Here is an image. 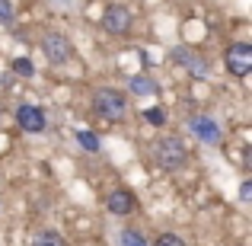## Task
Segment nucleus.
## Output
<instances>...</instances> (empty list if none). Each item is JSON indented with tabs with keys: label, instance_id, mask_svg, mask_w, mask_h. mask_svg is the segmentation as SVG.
Wrapping results in <instances>:
<instances>
[{
	"label": "nucleus",
	"instance_id": "nucleus-1",
	"mask_svg": "<svg viewBox=\"0 0 252 246\" xmlns=\"http://www.w3.org/2000/svg\"><path fill=\"white\" fill-rule=\"evenodd\" d=\"M93 109H96L102 118H109V122H122V118L128 115V99H125V93L105 86V90L93 93Z\"/></svg>",
	"mask_w": 252,
	"mask_h": 246
},
{
	"label": "nucleus",
	"instance_id": "nucleus-2",
	"mask_svg": "<svg viewBox=\"0 0 252 246\" xmlns=\"http://www.w3.org/2000/svg\"><path fill=\"white\" fill-rule=\"evenodd\" d=\"M154 160L163 170H179V166H185V160H189V150H185V144L179 138H160L154 144Z\"/></svg>",
	"mask_w": 252,
	"mask_h": 246
},
{
	"label": "nucleus",
	"instance_id": "nucleus-3",
	"mask_svg": "<svg viewBox=\"0 0 252 246\" xmlns=\"http://www.w3.org/2000/svg\"><path fill=\"white\" fill-rule=\"evenodd\" d=\"M42 51H45V58H48L51 64H58V68L74 58V45H70V38L64 35V32H45Z\"/></svg>",
	"mask_w": 252,
	"mask_h": 246
},
{
	"label": "nucleus",
	"instance_id": "nucleus-4",
	"mask_svg": "<svg viewBox=\"0 0 252 246\" xmlns=\"http://www.w3.org/2000/svg\"><path fill=\"white\" fill-rule=\"evenodd\" d=\"M223 64L233 77H246L252 70V45L249 42H233L223 51Z\"/></svg>",
	"mask_w": 252,
	"mask_h": 246
},
{
	"label": "nucleus",
	"instance_id": "nucleus-5",
	"mask_svg": "<svg viewBox=\"0 0 252 246\" xmlns=\"http://www.w3.org/2000/svg\"><path fill=\"white\" fill-rule=\"evenodd\" d=\"M131 23H134V16H131V10L125 3H109L102 13V29L109 32V35H125V32H131Z\"/></svg>",
	"mask_w": 252,
	"mask_h": 246
},
{
	"label": "nucleus",
	"instance_id": "nucleus-6",
	"mask_svg": "<svg viewBox=\"0 0 252 246\" xmlns=\"http://www.w3.org/2000/svg\"><path fill=\"white\" fill-rule=\"evenodd\" d=\"M189 128H191V135H195L201 144H211V147H217V144H220V135H223V131H220V125H217L211 115H191L189 118Z\"/></svg>",
	"mask_w": 252,
	"mask_h": 246
},
{
	"label": "nucleus",
	"instance_id": "nucleus-7",
	"mask_svg": "<svg viewBox=\"0 0 252 246\" xmlns=\"http://www.w3.org/2000/svg\"><path fill=\"white\" fill-rule=\"evenodd\" d=\"M16 122H19V128L29 131V135H42L45 125H48V118H45V109H38V105H19Z\"/></svg>",
	"mask_w": 252,
	"mask_h": 246
},
{
	"label": "nucleus",
	"instance_id": "nucleus-8",
	"mask_svg": "<svg viewBox=\"0 0 252 246\" xmlns=\"http://www.w3.org/2000/svg\"><path fill=\"white\" fill-rule=\"evenodd\" d=\"M169 58H172L176 64H182V68L189 70L191 77H208V61H204V58H198L191 48H172Z\"/></svg>",
	"mask_w": 252,
	"mask_h": 246
},
{
	"label": "nucleus",
	"instance_id": "nucleus-9",
	"mask_svg": "<svg viewBox=\"0 0 252 246\" xmlns=\"http://www.w3.org/2000/svg\"><path fill=\"white\" fill-rule=\"evenodd\" d=\"M105 211L115 214V217L131 214V211H134V195H131L128 189H112L109 198H105Z\"/></svg>",
	"mask_w": 252,
	"mask_h": 246
},
{
	"label": "nucleus",
	"instance_id": "nucleus-10",
	"mask_svg": "<svg viewBox=\"0 0 252 246\" xmlns=\"http://www.w3.org/2000/svg\"><path fill=\"white\" fill-rule=\"evenodd\" d=\"M128 86H131L134 96H154V93H157V80H154V77H147V74H134Z\"/></svg>",
	"mask_w": 252,
	"mask_h": 246
},
{
	"label": "nucleus",
	"instance_id": "nucleus-11",
	"mask_svg": "<svg viewBox=\"0 0 252 246\" xmlns=\"http://www.w3.org/2000/svg\"><path fill=\"white\" fill-rule=\"evenodd\" d=\"M32 246H64V237L58 230H42V234L32 240Z\"/></svg>",
	"mask_w": 252,
	"mask_h": 246
},
{
	"label": "nucleus",
	"instance_id": "nucleus-12",
	"mask_svg": "<svg viewBox=\"0 0 252 246\" xmlns=\"http://www.w3.org/2000/svg\"><path fill=\"white\" fill-rule=\"evenodd\" d=\"M118 243L122 246H147V237H144L141 230H122V234H118Z\"/></svg>",
	"mask_w": 252,
	"mask_h": 246
},
{
	"label": "nucleus",
	"instance_id": "nucleus-13",
	"mask_svg": "<svg viewBox=\"0 0 252 246\" xmlns=\"http://www.w3.org/2000/svg\"><path fill=\"white\" fill-rule=\"evenodd\" d=\"M77 141H80L83 147L90 150V154H96V150H99V138L93 135V131H86V128H83V131H77Z\"/></svg>",
	"mask_w": 252,
	"mask_h": 246
},
{
	"label": "nucleus",
	"instance_id": "nucleus-14",
	"mask_svg": "<svg viewBox=\"0 0 252 246\" xmlns=\"http://www.w3.org/2000/svg\"><path fill=\"white\" fill-rule=\"evenodd\" d=\"M13 70H16L19 77H32V74H35V68H32L29 58H16V61H13Z\"/></svg>",
	"mask_w": 252,
	"mask_h": 246
},
{
	"label": "nucleus",
	"instance_id": "nucleus-15",
	"mask_svg": "<svg viewBox=\"0 0 252 246\" xmlns=\"http://www.w3.org/2000/svg\"><path fill=\"white\" fill-rule=\"evenodd\" d=\"M13 19H16V10H13V3H10V0H0V23L10 26Z\"/></svg>",
	"mask_w": 252,
	"mask_h": 246
},
{
	"label": "nucleus",
	"instance_id": "nucleus-16",
	"mask_svg": "<svg viewBox=\"0 0 252 246\" xmlns=\"http://www.w3.org/2000/svg\"><path fill=\"white\" fill-rule=\"evenodd\" d=\"M144 118H147L150 125H157V128H160V125L166 122V112H163V109H144Z\"/></svg>",
	"mask_w": 252,
	"mask_h": 246
},
{
	"label": "nucleus",
	"instance_id": "nucleus-17",
	"mask_svg": "<svg viewBox=\"0 0 252 246\" xmlns=\"http://www.w3.org/2000/svg\"><path fill=\"white\" fill-rule=\"evenodd\" d=\"M157 246H185V240L179 234H160L157 237Z\"/></svg>",
	"mask_w": 252,
	"mask_h": 246
},
{
	"label": "nucleus",
	"instance_id": "nucleus-18",
	"mask_svg": "<svg viewBox=\"0 0 252 246\" xmlns=\"http://www.w3.org/2000/svg\"><path fill=\"white\" fill-rule=\"evenodd\" d=\"M252 198V179H243L240 182V202H249Z\"/></svg>",
	"mask_w": 252,
	"mask_h": 246
},
{
	"label": "nucleus",
	"instance_id": "nucleus-19",
	"mask_svg": "<svg viewBox=\"0 0 252 246\" xmlns=\"http://www.w3.org/2000/svg\"><path fill=\"white\" fill-rule=\"evenodd\" d=\"M61 3H67V0H61Z\"/></svg>",
	"mask_w": 252,
	"mask_h": 246
}]
</instances>
